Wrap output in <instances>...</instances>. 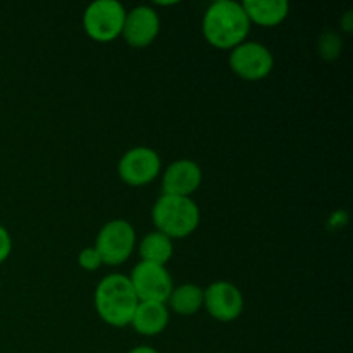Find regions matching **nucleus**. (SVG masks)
I'll return each mask as SVG.
<instances>
[{
  "label": "nucleus",
  "instance_id": "nucleus-19",
  "mask_svg": "<svg viewBox=\"0 0 353 353\" xmlns=\"http://www.w3.org/2000/svg\"><path fill=\"white\" fill-rule=\"evenodd\" d=\"M128 353H159V352L155 350V348H152V347H137V348H133V350H130Z\"/></svg>",
  "mask_w": 353,
  "mask_h": 353
},
{
  "label": "nucleus",
  "instance_id": "nucleus-12",
  "mask_svg": "<svg viewBox=\"0 0 353 353\" xmlns=\"http://www.w3.org/2000/svg\"><path fill=\"white\" fill-rule=\"evenodd\" d=\"M169 324V309L165 303L140 302L130 326L141 336H157Z\"/></svg>",
  "mask_w": 353,
  "mask_h": 353
},
{
  "label": "nucleus",
  "instance_id": "nucleus-18",
  "mask_svg": "<svg viewBox=\"0 0 353 353\" xmlns=\"http://www.w3.org/2000/svg\"><path fill=\"white\" fill-rule=\"evenodd\" d=\"M10 252H12V238H10L9 231L0 224V264L9 259Z\"/></svg>",
  "mask_w": 353,
  "mask_h": 353
},
{
  "label": "nucleus",
  "instance_id": "nucleus-5",
  "mask_svg": "<svg viewBox=\"0 0 353 353\" xmlns=\"http://www.w3.org/2000/svg\"><path fill=\"white\" fill-rule=\"evenodd\" d=\"M137 245V231L126 219H112L100 228L95 248L107 265H121L131 257Z\"/></svg>",
  "mask_w": 353,
  "mask_h": 353
},
{
  "label": "nucleus",
  "instance_id": "nucleus-1",
  "mask_svg": "<svg viewBox=\"0 0 353 353\" xmlns=\"http://www.w3.org/2000/svg\"><path fill=\"white\" fill-rule=\"evenodd\" d=\"M250 26L241 2L234 0H217L210 3L202 17L203 38L219 50H233L247 41Z\"/></svg>",
  "mask_w": 353,
  "mask_h": 353
},
{
  "label": "nucleus",
  "instance_id": "nucleus-2",
  "mask_svg": "<svg viewBox=\"0 0 353 353\" xmlns=\"http://www.w3.org/2000/svg\"><path fill=\"white\" fill-rule=\"evenodd\" d=\"M93 302L103 323L112 327H124L131 324L140 300L128 276L109 274L97 285Z\"/></svg>",
  "mask_w": 353,
  "mask_h": 353
},
{
  "label": "nucleus",
  "instance_id": "nucleus-15",
  "mask_svg": "<svg viewBox=\"0 0 353 353\" xmlns=\"http://www.w3.org/2000/svg\"><path fill=\"white\" fill-rule=\"evenodd\" d=\"M138 252H140V257L143 262L165 265L172 259L174 245H172L171 238H168L165 234L159 233V231H152V233L145 234L141 238Z\"/></svg>",
  "mask_w": 353,
  "mask_h": 353
},
{
  "label": "nucleus",
  "instance_id": "nucleus-7",
  "mask_svg": "<svg viewBox=\"0 0 353 353\" xmlns=\"http://www.w3.org/2000/svg\"><path fill=\"white\" fill-rule=\"evenodd\" d=\"M128 278H130L140 302L165 303L172 288H174L171 272L168 271V268L150 264V262H138L131 269V274Z\"/></svg>",
  "mask_w": 353,
  "mask_h": 353
},
{
  "label": "nucleus",
  "instance_id": "nucleus-9",
  "mask_svg": "<svg viewBox=\"0 0 353 353\" xmlns=\"http://www.w3.org/2000/svg\"><path fill=\"white\" fill-rule=\"evenodd\" d=\"M203 309L212 319L233 323L243 314V293L233 283L216 281L203 290Z\"/></svg>",
  "mask_w": 353,
  "mask_h": 353
},
{
  "label": "nucleus",
  "instance_id": "nucleus-16",
  "mask_svg": "<svg viewBox=\"0 0 353 353\" xmlns=\"http://www.w3.org/2000/svg\"><path fill=\"white\" fill-rule=\"evenodd\" d=\"M78 264L83 271L95 272L102 268L103 262H102V257H100V254L97 252L95 247H86L78 254Z\"/></svg>",
  "mask_w": 353,
  "mask_h": 353
},
{
  "label": "nucleus",
  "instance_id": "nucleus-10",
  "mask_svg": "<svg viewBox=\"0 0 353 353\" xmlns=\"http://www.w3.org/2000/svg\"><path fill=\"white\" fill-rule=\"evenodd\" d=\"M161 33V17L150 6H138L126 12L123 34L130 47L145 48L155 41Z\"/></svg>",
  "mask_w": 353,
  "mask_h": 353
},
{
  "label": "nucleus",
  "instance_id": "nucleus-13",
  "mask_svg": "<svg viewBox=\"0 0 353 353\" xmlns=\"http://www.w3.org/2000/svg\"><path fill=\"white\" fill-rule=\"evenodd\" d=\"M250 24L272 28L281 24L290 14L286 0H245L241 2Z\"/></svg>",
  "mask_w": 353,
  "mask_h": 353
},
{
  "label": "nucleus",
  "instance_id": "nucleus-8",
  "mask_svg": "<svg viewBox=\"0 0 353 353\" xmlns=\"http://www.w3.org/2000/svg\"><path fill=\"white\" fill-rule=\"evenodd\" d=\"M161 155L154 148L134 147L124 152L123 157L119 159L117 172L126 185L138 188L154 183L161 174Z\"/></svg>",
  "mask_w": 353,
  "mask_h": 353
},
{
  "label": "nucleus",
  "instance_id": "nucleus-17",
  "mask_svg": "<svg viewBox=\"0 0 353 353\" xmlns=\"http://www.w3.org/2000/svg\"><path fill=\"white\" fill-rule=\"evenodd\" d=\"M340 48H341V43L340 40H338V37H334V34L331 33L324 34L323 40H321V54H323L324 59L336 57Z\"/></svg>",
  "mask_w": 353,
  "mask_h": 353
},
{
  "label": "nucleus",
  "instance_id": "nucleus-4",
  "mask_svg": "<svg viewBox=\"0 0 353 353\" xmlns=\"http://www.w3.org/2000/svg\"><path fill=\"white\" fill-rule=\"evenodd\" d=\"M126 12L117 0H95L83 14V30L99 43H109L123 34Z\"/></svg>",
  "mask_w": 353,
  "mask_h": 353
},
{
  "label": "nucleus",
  "instance_id": "nucleus-14",
  "mask_svg": "<svg viewBox=\"0 0 353 353\" xmlns=\"http://www.w3.org/2000/svg\"><path fill=\"white\" fill-rule=\"evenodd\" d=\"M165 305L178 316H193L203 307V290L193 283L176 286V288H172Z\"/></svg>",
  "mask_w": 353,
  "mask_h": 353
},
{
  "label": "nucleus",
  "instance_id": "nucleus-3",
  "mask_svg": "<svg viewBox=\"0 0 353 353\" xmlns=\"http://www.w3.org/2000/svg\"><path fill=\"white\" fill-rule=\"evenodd\" d=\"M155 231L171 240L190 236L200 224V209L188 196L161 195L152 207Z\"/></svg>",
  "mask_w": 353,
  "mask_h": 353
},
{
  "label": "nucleus",
  "instance_id": "nucleus-6",
  "mask_svg": "<svg viewBox=\"0 0 353 353\" xmlns=\"http://www.w3.org/2000/svg\"><path fill=\"white\" fill-rule=\"evenodd\" d=\"M230 68L245 81H261L274 69V55L259 41H243L231 50Z\"/></svg>",
  "mask_w": 353,
  "mask_h": 353
},
{
  "label": "nucleus",
  "instance_id": "nucleus-11",
  "mask_svg": "<svg viewBox=\"0 0 353 353\" xmlns=\"http://www.w3.org/2000/svg\"><path fill=\"white\" fill-rule=\"evenodd\" d=\"M202 185V169L195 161L179 159L169 164L162 174V195L188 196Z\"/></svg>",
  "mask_w": 353,
  "mask_h": 353
}]
</instances>
